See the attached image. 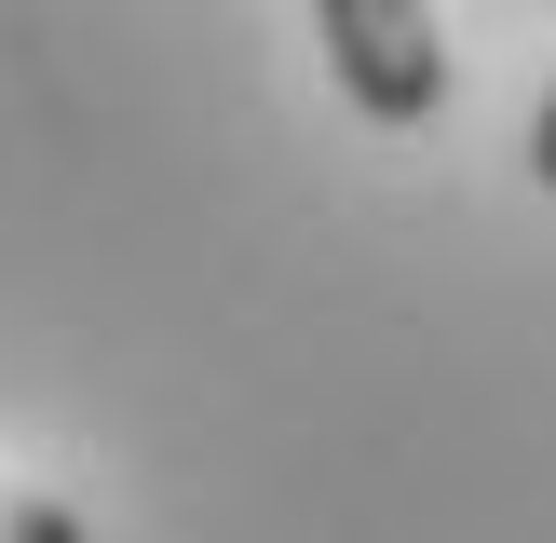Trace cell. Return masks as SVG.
I'll return each instance as SVG.
<instances>
[{
  "label": "cell",
  "mask_w": 556,
  "mask_h": 543,
  "mask_svg": "<svg viewBox=\"0 0 556 543\" xmlns=\"http://www.w3.org/2000/svg\"><path fill=\"white\" fill-rule=\"evenodd\" d=\"M530 177L556 190V81H543V109H530Z\"/></svg>",
  "instance_id": "3"
},
{
  "label": "cell",
  "mask_w": 556,
  "mask_h": 543,
  "mask_svg": "<svg viewBox=\"0 0 556 543\" xmlns=\"http://www.w3.org/2000/svg\"><path fill=\"white\" fill-rule=\"evenodd\" d=\"M313 41L340 68V96L380 136H421L448 109V41H434V0H313Z\"/></svg>",
  "instance_id": "1"
},
{
  "label": "cell",
  "mask_w": 556,
  "mask_h": 543,
  "mask_svg": "<svg viewBox=\"0 0 556 543\" xmlns=\"http://www.w3.org/2000/svg\"><path fill=\"white\" fill-rule=\"evenodd\" d=\"M0 543H96V530H81V503H54V489H0Z\"/></svg>",
  "instance_id": "2"
}]
</instances>
